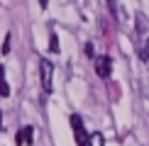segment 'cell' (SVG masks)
Returning <instances> with one entry per match:
<instances>
[{
    "label": "cell",
    "mask_w": 149,
    "mask_h": 146,
    "mask_svg": "<svg viewBox=\"0 0 149 146\" xmlns=\"http://www.w3.org/2000/svg\"><path fill=\"white\" fill-rule=\"evenodd\" d=\"M52 76H54V66L49 63L47 59L39 61V78H42V88H44V93H52Z\"/></svg>",
    "instance_id": "obj_1"
},
{
    "label": "cell",
    "mask_w": 149,
    "mask_h": 146,
    "mask_svg": "<svg viewBox=\"0 0 149 146\" xmlns=\"http://www.w3.org/2000/svg\"><path fill=\"white\" fill-rule=\"evenodd\" d=\"M71 127H73L76 144H78V146H88V144H86L88 134H86V129H83V119H81V114H71Z\"/></svg>",
    "instance_id": "obj_2"
},
{
    "label": "cell",
    "mask_w": 149,
    "mask_h": 146,
    "mask_svg": "<svg viewBox=\"0 0 149 146\" xmlns=\"http://www.w3.org/2000/svg\"><path fill=\"white\" fill-rule=\"evenodd\" d=\"M95 73L100 78H108L110 73H113V59L110 56H98L95 59Z\"/></svg>",
    "instance_id": "obj_3"
},
{
    "label": "cell",
    "mask_w": 149,
    "mask_h": 146,
    "mask_svg": "<svg viewBox=\"0 0 149 146\" xmlns=\"http://www.w3.org/2000/svg\"><path fill=\"white\" fill-rule=\"evenodd\" d=\"M17 144H32V127H24L17 132Z\"/></svg>",
    "instance_id": "obj_4"
},
{
    "label": "cell",
    "mask_w": 149,
    "mask_h": 146,
    "mask_svg": "<svg viewBox=\"0 0 149 146\" xmlns=\"http://www.w3.org/2000/svg\"><path fill=\"white\" fill-rule=\"evenodd\" d=\"M103 144H105V139H103L100 132H93L88 136V146H103Z\"/></svg>",
    "instance_id": "obj_5"
},
{
    "label": "cell",
    "mask_w": 149,
    "mask_h": 146,
    "mask_svg": "<svg viewBox=\"0 0 149 146\" xmlns=\"http://www.w3.org/2000/svg\"><path fill=\"white\" fill-rule=\"evenodd\" d=\"M49 51H52V54H56V51H59V36L54 34V32L49 34Z\"/></svg>",
    "instance_id": "obj_6"
},
{
    "label": "cell",
    "mask_w": 149,
    "mask_h": 146,
    "mask_svg": "<svg viewBox=\"0 0 149 146\" xmlns=\"http://www.w3.org/2000/svg\"><path fill=\"white\" fill-rule=\"evenodd\" d=\"M0 95H3V97L10 95V85H8V83H0Z\"/></svg>",
    "instance_id": "obj_7"
},
{
    "label": "cell",
    "mask_w": 149,
    "mask_h": 146,
    "mask_svg": "<svg viewBox=\"0 0 149 146\" xmlns=\"http://www.w3.org/2000/svg\"><path fill=\"white\" fill-rule=\"evenodd\" d=\"M0 51H3V54H8V51H10V39H5V41H3V49H0Z\"/></svg>",
    "instance_id": "obj_8"
},
{
    "label": "cell",
    "mask_w": 149,
    "mask_h": 146,
    "mask_svg": "<svg viewBox=\"0 0 149 146\" xmlns=\"http://www.w3.org/2000/svg\"><path fill=\"white\" fill-rule=\"evenodd\" d=\"M86 54H88V56H93V54H95V49H93V44H91V41L86 44Z\"/></svg>",
    "instance_id": "obj_9"
},
{
    "label": "cell",
    "mask_w": 149,
    "mask_h": 146,
    "mask_svg": "<svg viewBox=\"0 0 149 146\" xmlns=\"http://www.w3.org/2000/svg\"><path fill=\"white\" fill-rule=\"evenodd\" d=\"M144 59H149V36H147V41H144Z\"/></svg>",
    "instance_id": "obj_10"
},
{
    "label": "cell",
    "mask_w": 149,
    "mask_h": 146,
    "mask_svg": "<svg viewBox=\"0 0 149 146\" xmlns=\"http://www.w3.org/2000/svg\"><path fill=\"white\" fill-rule=\"evenodd\" d=\"M0 83H8V81H5V68H3V63H0Z\"/></svg>",
    "instance_id": "obj_11"
},
{
    "label": "cell",
    "mask_w": 149,
    "mask_h": 146,
    "mask_svg": "<svg viewBox=\"0 0 149 146\" xmlns=\"http://www.w3.org/2000/svg\"><path fill=\"white\" fill-rule=\"evenodd\" d=\"M0 129H3V112H0Z\"/></svg>",
    "instance_id": "obj_12"
}]
</instances>
